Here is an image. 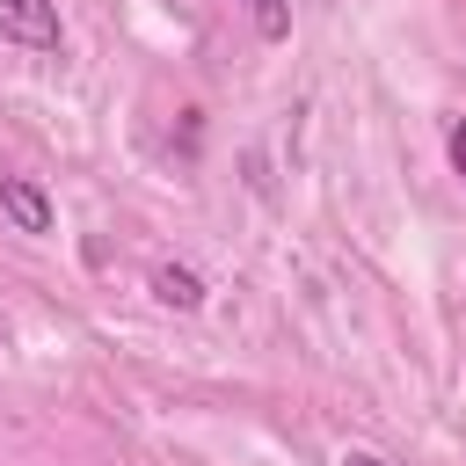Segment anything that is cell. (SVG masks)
I'll use <instances>...</instances> for the list:
<instances>
[{"label":"cell","instance_id":"1","mask_svg":"<svg viewBox=\"0 0 466 466\" xmlns=\"http://www.w3.org/2000/svg\"><path fill=\"white\" fill-rule=\"evenodd\" d=\"M0 36L22 44V51L58 58V44H66V29H58V0H0Z\"/></svg>","mask_w":466,"mask_h":466},{"label":"cell","instance_id":"2","mask_svg":"<svg viewBox=\"0 0 466 466\" xmlns=\"http://www.w3.org/2000/svg\"><path fill=\"white\" fill-rule=\"evenodd\" d=\"M0 211L15 218V233H51V226H58L51 197H44L29 175H0Z\"/></svg>","mask_w":466,"mask_h":466},{"label":"cell","instance_id":"3","mask_svg":"<svg viewBox=\"0 0 466 466\" xmlns=\"http://www.w3.org/2000/svg\"><path fill=\"white\" fill-rule=\"evenodd\" d=\"M153 299H160V306H175V313H197V306H204V284H197V269L160 262V269H153Z\"/></svg>","mask_w":466,"mask_h":466},{"label":"cell","instance_id":"4","mask_svg":"<svg viewBox=\"0 0 466 466\" xmlns=\"http://www.w3.org/2000/svg\"><path fill=\"white\" fill-rule=\"evenodd\" d=\"M240 7H248V22H255L262 44H284L291 36V0H240Z\"/></svg>","mask_w":466,"mask_h":466},{"label":"cell","instance_id":"5","mask_svg":"<svg viewBox=\"0 0 466 466\" xmlns=\"http://www.w3.org/2000/svg\"><path fill=\"white\" fill-rule=\"evenodd\" d=\"M444 153H451V167L466 175V124H451V138H444Z\"/></svg>","mask_w":466,"mask_h":466},{"label":"cell","instance_id":"6","mask_svg":"<svg viewBox=\"0 0 466 466\" xmlns=\"http://www.w3.org/2000/svg\"><path fill=\"white\" fill-rule=\"evenodd\" d=\"M335 466H386V459H379V451H342Z\"/></svg>","mask_w":466,"mask_h":466}]
</instances>
